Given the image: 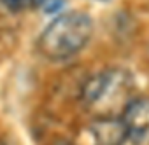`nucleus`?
<instances>
[{"label":"nucleus","mask_w":149,"mask_h":145,"mask_svg":"<svg viewBox=\"0 0 149 145\" xmlns=\"http://www.w3.org/2000/svg\"><path fill=\"white\" fill-rule=\"evenodd\" d=\"M0 145H4V143H2V142H0Z\"/></svg>","instance_id":"obj_8"},{"label":"nucleus","mask_w":149,"mask_h":145,"mask_svg":"<svg viewBox=\"0 0 149 145\" xmlns=\"http://www.w3.org/2000/svg\"><path fill=\"white\" fill-rule=\"evenodd\" d=\"M132 89H133V81L126 70L109 68L86 81L81 98L84 105L90 108L107 110L109 107H112V103L116 105L119 100L130 103L132 100L128 98V95L132 93Z\"/></svg>","instance_id":"obj_2"},{"label":"nucleus","mask_w":149,"mask_h":145,"mask_svg":"<svg viewBox=\"0 0 149 145\" xmlns=\"http://www.w3.org/2000/svg\"><path fill=\"white\" fill-rule=\"evenodd\" d=\"M90 131L95 145H123L125 140H128L121 117H98L91 122Z\"/></svg>","instance_id":"obj_4"},{"label":"nucleus","mask_w":149,"mask_h":145,"mask_svg":"<svg viewBox=\"0 0 149 145\" xmlns=\"http://www.w3.org/2000/svg\"><path fill=\"white\" fill-rule=\"evenodd\" d=\"M128 140L133 145H149V98H132L121 112Z\"/></svg>","instance_id":"obj_3"},{"label":"nucleus","mask_w":149,"mask_h":145,"mask_svg":"<svg viewBox=\"0 0 149 145\" xmlns=\"http://www.w3.org/2000/svg\"><path fill=\"white\" fill-rule=\"evenodd\" d=\"M60 145H72V143H67V142H61Z\"/></svg>","instance_id":"obj_7"},{"label":"nucleus","mask_w":149,"mask_h":145,"mask_svg":"<svg viewBox=\"0 0 149 145\" xmlns=\"http://www.w3.org/2000/svg\"><path fill=\"white\" fill-rule=\"evenodd\" d=\"M37 2L44 9V12H56L63 7L65 0H37Z\"/></svg>","instance_id":"obj_6"},{"label":"nucleus","mask_w":149,"mask_h":145,"mask_svg":"<svg viewBox=\"0 0 149 145\" xmlns=\"http://www.w3.org/2000/svg\"><path fill=\"white\" fill-rule=\"evenodd\" d=\"M35 2L37 0H0V4L11 12H21L28 7H32Z\"/></svg>","instance_id":"obj_5"},{"label":"nucleus","mask_w":149,"mask_h":145,"mask_svg":"<svg viewBox=\"0 0 149 145\" xmlns=\"http://www.w3.org/2000/svg\"><path fill=\"white\" fill-rule=\"evenodd\" d=\"M93 35V19L81 11L63 12L54 18L40 33L37 47L42 56L63 61L77 54Z\"/></svg>","instance_id":"obj_1"}]
</instances>
